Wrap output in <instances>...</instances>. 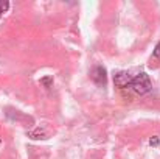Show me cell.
Segmentation results:
<instances>
[{
	"instance_id": "5",
	"label": "cell",
	"mask_w": 160,
	"mask_h": 159,
	"mask_svg": "<svg viewBox=\"0 0 160 159\" xmlns=\"http://www.w3.org/2000/svg\"><path fill=\"white\" fill-rule=\"evenodd\" d=\"M8 6H9V3H8V2H0V14H2V13H5V11L8 9Z\"/></svg>"
},
{
	"instance_id": "4",
	"label": "cell",
	"mask_w": 160,
	"mask_h": 159,
	"mask_svg": "<svg viewBox=\"0 0 160 159\" xmlns=\"http://www.w3.org/2000/svg\"><path fill=\"white\" fill-rule=\"evenodd\" d=\"M41 83H42V84H45L47 87H50V86H52V83H53V78H52V77H45V78H42V80H41Z\"/></svg>"
},
{
	"instance_id": "7",
	"label": "cell",
	"mask_w": 160,
	"mask_h": 159,
	"mask_svg": "<svg viewBox=\"0 0 160 159\" xmlns=\"http://www.w3.org/2000/svg\"><path fill=\"white\" fill-rule=\"evenodd\" d=\"M154 56H156L157 59H160V44H157L156 49H154Z\"/></svg>"
},
{
	"instance_id": "3",
	"label": "cell",
	"mask_w": 160,
	"mask_h": 159,
	"mask_svg": "<svg viewBox=\"0 0 160 159\" xmlns=\"http://www.w3.org/2000/svg\"><path fill=\"white\" fill-rule=\"evenodd\" d=\"M92 80L97 84H106V69L101 66H97L92 70Z\"/></svg>"
},
{
	"instance_id": "6",
	"label": "cell",
	"mask_w": 160,
	"mask_h": 159,
	"mask_svg": "<svg viewBox=\"0 0 160 159\" xmlns=\"http://www.w3.org/2000/svg\"><path fill=\"white\" fill-rule=\"evenodd\" d=\"M159 142H160V140H159V137H156V136L149 139V144H151L152 147H157V145H159Z\"/></svg>"
},
{
	"instance_id": "1",
	"label": "cell",
	"mask_w": 160,
	"mask_h": 159,
	"mask_svg": "<svg viewBox=\"0 0 160 159\" xmlns=\"http://www.w3.org/2000/svg\"><path fill=\"white\" fill-rule=\"evenodd\" d=\"M131 87L134 89V92L135 94H138V95H143V94H148L149 91H151V87H152V84H151V80H149V77L143 72V73H138L134 80H132V84H131Z\"/></svg>"
},
{
	"instance_id": "2",
	"label": "cell",
	"mask_w": 160,
	"mask_h": 159,
	"mask_svg": "<svg viewBox=\"0 0 160 159\" xmlns=\"http://www.w3.org/2000/svg\"><path fill=\"white\" fill-rule=\"evenodd\" d=\"M132 80H134V78H132L128 72H118V73L113 77V83H115V86L120 87V89H124V87L131 86V84H132Z\"/></svg>"
}]
</instances>
